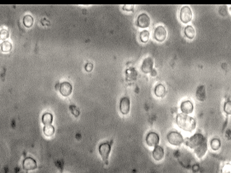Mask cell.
Listing matches in <instances>:
<instances>
[{
	"label": "cell",
	"mask_w": 231,
	"mask_h": 173,
	"mask_svg": "<svg viewBox=\"0 0 231 173\" xmlns=\"http://www.w3.org/2000/svg\"><path fill=\"white\" fill-rule=\"evenodd\" d=\"M211 148L213 150H215V151H217V150H218L219 148H220V146H221V142L219 140V139H213L212 141H211Z\"/></svg>",
	"instance_id": "obj_22"
},
{
	"label": "cell",
	"mask_w": 231,
	"mask_h": 173,
	"mask_svg": "<svg viewBox=\"0 0 231 173\" xmlns=\"http://www.w3.org/2000/svg\"><path fill=\"white\" fill-rule=\"evenodd\" d=\"M37 168V163L34 159L27 157L23 161V169L26 171L33 170Z\"/></svg>",
	"instance_id": "obj_10"
},
{
	"label": "cell",
	"mask_w": 231,
	"mask_h": 173,
	"mask_svg": "<svg viewBox=\"0 0 231 173\" xmlns=\"http://www.w3.org/2000/svg\"><path fill=\"white\" fill-rule=\"evenodd\" d=\"M23 24L26 28H30L33 25V18L31 15H25L23 17Z\"/></svg>",
	"instance_id": "obj_20"
},
{
	"label": "cell",
	"mask_w": 231,
	"mask_h": 173,
	"mask_svg": "<svg viewBox=\"0 0 231 173\" xmlns=\"http://www.w3.org/2000/svg\"><path fill=\"white\" fill-rule=\"evenodd\" d=\"M111 144L109 142L103 143L99 146V153L101 156L104 162L108 165V159H109V154L111 152Z\"/></svg>",
	"instance_id": "obj_4"
},
{
	"label": "cell",
	"mask_w": 231,
	"mask_h": 173,
	"mask_svg": "<svg viewBox=\"0 0 231 173\" xmlns=\"http://www.w3.org/2000/svg\"><path fill=\"white\" fill-rule=\"evenodd\" d=\"M9 38V31L5 29H3L0 31V40H5Z\"/></svg>",
	"instance_id": "obj_24"
},
{
	"label": "cell",
	"mask_w": 231,
	"mask_h": 173,
	"mask_svg": "<svg viewBox=\"0 0 231 173\" xmlns=\"http://www.w3.org/2000/svg\"><path fill=\"white\" fill-rule=\"evenodd\" d=\"M130 109V100L127 97H124L121 100L120 102V111L123 115H127L129 113Z\"/></svg>",
	"instance_id": "obj_11"
},
{
	"label": "cell",
	"mask_w": 231,
	"mask_h": 173,
	"mask_svg": "<svg viewBox=\"0 0 231 173\" xmlns=\"http://www.w3.org/2000/svg\"><path fill=\"white\" fill-rule=\"evenodd\" d=\"M180 19L183 23H188L192 19V12L189 7H183L181 10Z\"/></svg>",
	"instance_id": "obj_5"
},
{
	"label": "cell",
	"mask_w": 231,
	"mask_h": 173,
	"mask_svg": "<svg viewBox=\"0 0 231 173\" xmlns=\"http://www.w3.org/2000/svg\"><path fill=\"white\" fill-rule=\"evenodd\" d=\"M186 145L194 149V153L199 158H201L207 150V139L201 134H196L188 138L185 141Z\"/></svg>",
	"instance_id": "obj_1"
},
{
	"label": "cell",
	"mask_w": 231,
	"mask_h": 173,
	"mask_svg": "<svg viewBox=\"0 0 231 173\" xmlns=\"http://www.w3.org/2000/svg\"><path fill=\"white\" fill-rule=\"evenodd\" d=\"M93 64H90V63H88V64H86V66H85V70H86L87 71H88V72H90V71L93 70Z\"/></svg>",
	"instance_id": "obj_28"
},
{
	"label": "cell",
	"mask_w": 231,
	"mask_h": 173,
	"mask_svg": "<svg viewBox=\"0 0 231 173\" xmlns=\"http://www.w3.org/2000/svg\"><path fill=\"white\" fill-rule=\"evenodd\" d=\"M153 66V61L150 57L145 58L142 65V71L145 74L150 73L152 70Z\"/></svg>",
	"instance_id": "obj_12"
},
{
	"label": "cell",
	"mask_w": 231,
	"mask_h": 173,
	"mask_svg": "<svg viewBox=\"0 0 231 173\" xmlns=\"http://www.w3.org/2000/svg\"><path fill=\"white\" fill-rule=\"evenodd\" d=\"M155 94L158 98H163L165 95V87L163 84H158L155 89Z\"/></svg>",
	"instance_id": "obj_16"
},
{
	"label": "cell",
	"mask_w": 231,
	"mask_h": 173,
	"mask_svg": "<svg viewBox=\"0 0 231 173\" xmlns=\"http://www.w3.org/2000/svg\"><path fill=\"white\" fill-rule=\"evenodd\" d=\"M221 173H231L230 164H226V165L223 166V169H222Z\"/></svg>",
	"instance_id": "obj_27"
},
{
	"label": "cell",
	"mask_w": 231,
	"mask_h": 173,
	"mask_svg": "<svg viewBox=\"0 0 231 173\" xmlns=\"http://www.w3.org/2000/svg\"><path fill=\"white\" fill-rule=\"evenodd\" d=\"M224 111L228 115H230L231 113V102L230 101H228L225 103V106H224Z\"/></svg>",
	"instance_id": "obj_25"
},
{
	"label": "cell",
	"mask_w": 231,
	"mask_h": 173,
	"mask_svg": "<svg viewBox=\"0 0 231 173\" xmlns=\"http://www.w3.org/2000/svg\"><path fill=\"white\" fill-rule=\"evenodd\" d=\"M59 92L61 95L64 97H68L71 95L72 92V87L69 82H64L60 84Z\"/></svg>",
	"instance_id": "obj_9"
},
{
	"label": "cell",
	"mask_w": 231,
	"mask_h": 173,
	"mask_svg": "<svg viewBox=\"0 0 231 173\" xmlns=\"http://www.w3.org/2000/svg\"><path fill=\"white\" fill-rule=\"evenodd\" d=\"M196 98L198 99L199 101H204L206 98V93H205V86H200L197 89L196 93Z\"/></svg>",
	"instance_id": "obj_15"
},
{
	"label": "cell",
	"mask_w": 231,
	"mask_h": 173,
	"mask_svg": "<svg viewBox=\"0 0 231 173\" xmlns=\"http://www.w3.org/2000/svg\"><path fill=\"white\" fill-rule=\"evenodd\" d=\"M69 108H70V111L72 112V113L73 114L74 116H75V117H78L80 115V111H78V109L75 106H74V105H72V106L69 107Z\"/></svg>",
	"instance_id": "obj_26"
},
{
	"label": "cell",
	"mask_w": 231,
	"mask_h": 173,
	"mask_svg": "<svg viewBox=\"0 0 231 173\" xmlns=\"http://www.w3.org/2000/svg\"><path fill=\"white\" fill-rule=\"evenodd\" d=\"M133 9H134V5H124V7H123V10H127V11L133 10Z\"/></svg>",
	"instance_id": "obj_29"
},
{
	"label": "cell",
	"mask_w": 231,
	"mask_h": 173,
	"mask_svg": "<svg viewBox=\"0 0 231 173\" xmlns=\"http://www.w3.org/2000/svg\"><path fill=\"white\" fill-rule=\"evenodd\" d=\"M147 144L149 147H156L159 143V136L155 132H150L146 137Z\"/></svg>",
	"instance_id": "obj_8"
},
{
	"label": "cell",
	"mask_w": 231,
	"mask_h": 173,
	"mask_svg": "<svg viewBox=\"0 0 231 173\" xmlns=\"http://www.w3.org/2000/svg\"><path fill=\"white\" fill-rule=\"evenodd\" d=\"M1 48L2 51H3V52L4 53L10 52L11 49H12V44H11V43L9 41H4L1 44Z\"/></svg>",
	"instance_id": "obj_21"
},
{
	"label": "cell",
	"mask_w": 231,
	"mask_h": 173,
	"mask_svg": "<svg viewBox=\"0 0 231 173\" xmlns=\"http://www.w3.org/2000/svg\"><path fill=\"white\" fill-rule=\"evenodd\" d=\"M167 139L170 144L174 146H180L183 142V136L177 131H171L168 134Z\"/></svg>",
	"instance_id": "obj_3"
},
{
	"label": "cell",
	"mask_w": 231,
	"mask_h": 173,
	"mask_svg": "<svg viewBox=\"0 0 231 173\" xmlns=\"http://www.w3.org/2000/svg\"><path fill=\"white\" fill-rule=\"evenodd\" d=\"M184 33L186 36L189 39H193L195 36V30L194 28L191 25L186 27L184 30Z\"/></svg>",
	"instance_id": "obj_18"
},
{
	"label": "cell",
	"mask_w": 231,
	"mask_h": 173,
	"mask_svg": "<svg viewBox=\"0 0 231 173\" xmlns=\"http://www.w3.org/2000/svg\"><path fill=\"white\" fill-rule=\"evenodd\" d=\"M152 157H153L155 160L160 161L164 157V150H163V147H160V146H156L152 152Z\"/></svg>",
	"instance_id": "obj_14"
},
{
	"label": "cell",
	"mask_w": 231,
	"mask_h": 173,
	"mask_svg": "<svg viewBox=\"0 0 231 173\" xmlns=\"http://www.w3.org/2000/svg\"><path fill=\"white\" fill-rule=\"evenodd\" d=\"M149 38H150V33L148 32L147 30H143L142 32L140 33V40L142 43H147L148 40H149Z\"/></svg>",
	"instance_id": "obj_23"
},
{
	"label": "cell",
	"mask_w": 231,
	"mask_h": 173,
	"mask_svg": "<svg viewBox=\"0 0 231 173\" xmlns=\"http://www.w3.org/2000/svg\"><path fill=\"white\" fill-rule=\"evenodd\" d=\"M181 110L184 114H190L193 112L194 106L192 102L189 100L183 101L181 105Z\"/></svg>",
	"instance_id": "obj_13"
},
{
	"label": "cell",
	"mask_w": 231,
	"mask_h": 173,
	"mask_svg": "<svg viewBox=\"0 0 231 173\" xmlns=\"http://www.w3.org/2000/svg\"><path fill=\"white\" fill-rule=\"evenodd\" d=\"M150 25V18L147 14L142 13L139 15L137 19V25L141 28H146Z\"/></svg>",
	"instance_id": "obj_7"
},
{
	"label": "cell",
	"mask_w": 231,
	"mask_h": 173,
	"mask_svg": "<svg viewBox=\"0 0 231 173\" xmlns=\"http://www.w3.org/2000/svg\"><path fill=\"white\" fill-rule=\"evenodd\" d=\"M176 123L181 129L191 132L196 128V121L187 114L179 113L176 117Z\"/></svg>",
	"instance_id": "obj_2"
},
{
	"label": "cell",
	"mask_w": 231,
	"mask_h": 173,
	"mask_svg": "<svg viewBox=\"0 0 231 173\" xmlns=\"http://www.w3.org/2000/svg\"><path fill=\"white\" fill-rule=\"evenodd\" d=\"M150 73L152 74V76H155V75H157V72H156V71H155V70H153V69H152V71H151V72H150Z\"/></svg>",
	"instance_id": "obj_30"
},
{
	"label": "cell",
	"mask_w": 231,
	"mask_h": 173,
	"mask_svg": "<svg viewBox=\"0 0 231 173\" xmlns=\"http://www.w3.org/2000/svg\"><path fill=\"white\" fill-rule=\"evenodd\" d=\"M154 36L156 40L158 42H163L166 39L167 36V32L165 28L163 26H158L157 27L155 30Z\"/></svg>",
	"instance_id": "obj_6"
},
{
	"label": "cell",
	"mask_w": 231,
	"mask_h": 173,
	"mask_svg": "<svg viewBox=\"0 0 231 173\" xmlns=\"http://www.w3.org/2000/svg\"><path fill=\"white\" fill-rule=\"evenodd\" d=\"M55 129L52 125H45L44 128V134L46 136H51L54 134Z\"/></svg>",
	"instance_id": "obj_19"
},
{
	"label": "cell",
	"mask_w": 231,
	"mask_h": 173,
	"mask_svg": "<svg viewBox=\"0 0 231 173\" xmlns=\"http://www.w3.org/2000/svg\"><path fill=\"white\" fill-rule=\"evenodd\" d=\"M53 122V116L52 114L46 113L44 114V116H42V123H44L45 125H51Z\"/></svg>",
	"instance_id": "obj_17"
}]
</instances>
